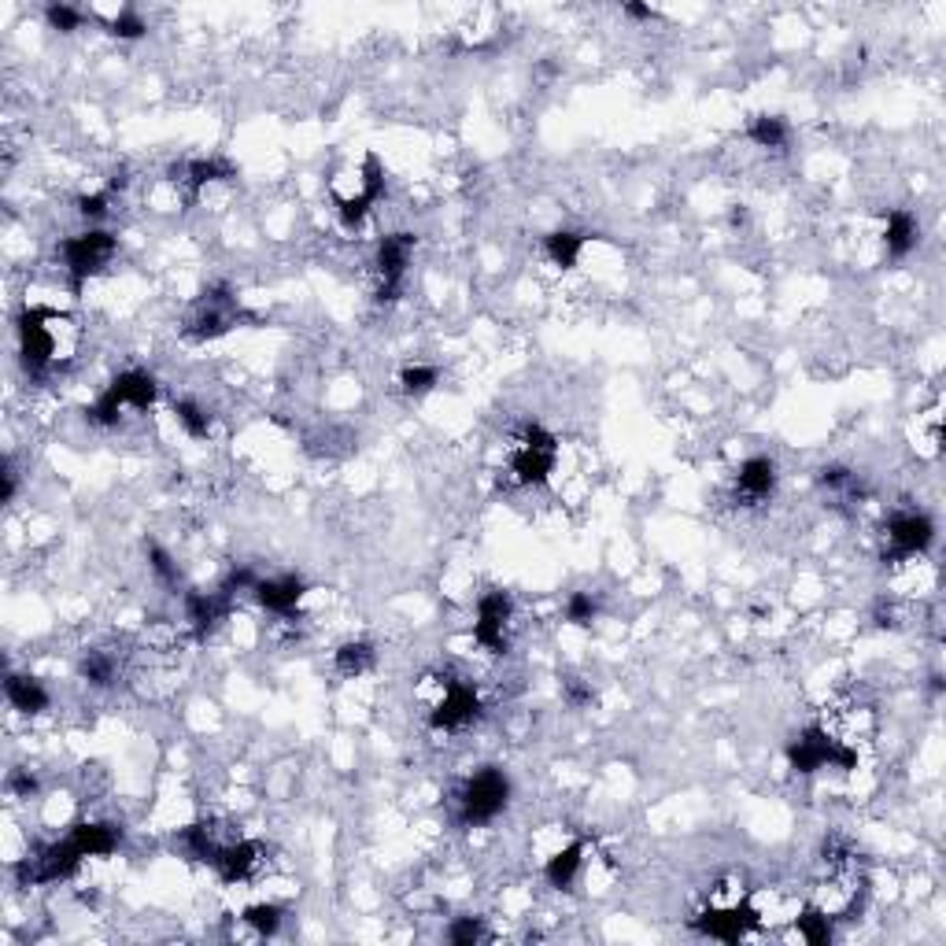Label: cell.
I'll use <instances>...</instances> for the list:
<instances>
[{
    "instance_id": "37",
    "label": "cell",
    "mask_w": 946,
    "mask_h": 946,
    "mask_svg": "<svg viewBox=\"0 0 946 946\" xmlns=\"http://www.w3.org/2000/svg\"><path fill=\"white\" fill-rule=\"evenodd\" d=\"M148 562H152V573H156V577H159L163 584H170V588L178 584V577H182V573H178L174 558H170L159 544H148Z\"/></svg>"
},
{
    "instance_id": "17",
    "label": "cell",
    "mask_w": 946,
    "mask_h": 946,
    "mask_svg": "<svg viewBox=\"0 0 946 946\" xmlns=\"http://www.w3.org/2000/svg\"><path fill=\"white\" fill-rule=\"evenodd\" d=\"M71 839L78 843L85 858H108L122 843V828L108 825V821H82L71 828Z\"/></svg>"
},
{
    "instance_id": "28",
    "label": "cell",
    "mask_w": 946,
    "mask_h": 946,
    "mask_svg": "<svg viewBox=\"0 0 946 946\" xmlns=\"http://www.w3.org/2000/svg\"><path fill=\"white\" fill-rule=\"evenodd\" d=\"M78 669H82V677L89 680V684H97V688L115 684V662H111V655H104V651H89V655H82Z\"/></svg>"
},
{
    "instance_id": "27",
    "label": "cell",
    "mask_w": 946,
    "mask_h": 946,
    "mask_svg": "<svg viewBox=\"0 0 946 946\" xmlns=\"http://www.w3.org/2000/svg\"><path fill=\"white\" fill-rule=\"evenodd\" d=\"M174 418H178V425H182L193 440H204L207 433H211V418H207L204 407L193 400H174Z\"/></svg>"
},
{
    "instance_id": "2",
    "label": "cell",
    "mask_w": 946,
    "mask_h": 946,
    "mask_svg": "<svg viewBox=\"0 0 946 946\" xmlns=\"http://www.w3.org/2000/svg\"><path fill=\"white\" fill-rule=\"evenodd\" d=\"M156 396H159L156 377L145 374V370H126V374H119L108 385V389L100 392V400L93 403L89 411H85V418H89L93 425H115V422H119L122 407L148 411V407L156 403Z\"/></svg>"
},
{
    "instance_id": "29",
    "label": "cell",
    "mask_w": 946,
    "mask_h": 946,
    "mask_svg": "<svg viewBox=\"0 0 946 946\" xmlns=\"http://www.w3.org/2000/svg\"><path fill=\"white\" fill-rule=\"evenodd\" d=\"M799 932H802V939L806 943H813V946H825V943H832V921H828V913H821V910H806L799 917Z\"/></svg>"
},
{
    "instance_id": "7",
    "label": "cell",
    "mask_w": 946,
    "mask_h": 946,
    "mask_svg": "<svg viewBox=\"0 0 946 946\" xmlns=\"http://www.w3.org/2000/svg\"><path fill=\"white\" fill-rule=\"evenodd\" d=\"M414 233H389V237H381V244H377V278H381V285H377V300H396L400 296V285L403 278H407V267H411V255H414Z\"/></svg>"
},
{
    "instance_id": "14",
    "label": "cell",
    "mask_w": 946,
    "mask_h": 946,
    "mask_svg": "<svg viewBox=\"0 0 946 946\" xmlns=\"http://www.w3.org/2000/svg\"><path fill=\"white\" fill-rule=\"evenodd\" d=\"M695 928L714 939H725V943H740L743 935L754 928V910L747 906H725V910H706L695 917Z\"/></svg>"
},
{
    "instance_id": "9",
    "label": "cell",
    "mask_w": 946,
    "mask_h": 946,
    "mask_svg": "<svg viewBox=\"0 0 946 946\" xmlns=\"http://www.w3.org/2000/svg\"><path fill=\"white\" fill-rule=\"evenodd\" d=\"M510 614H514V603H510L507 592L481 595V603H477V621H473V640L481 643V647H488L492 655H503V651H507Z\"/></svg>"
},
{
    "instance_id": "11",
    "label": "cell",
    "mask_w": 946,
    "mask_h": 946,
    "mask_svg": "<svg viewBox=\"0 0 946 946\" xmlns=\"http://www.w3.org/2000/svg\"><path fill=\"white\" fill-rule=\"evenodd\" d=\"M477 714H481L477 692H473L466 680H448V684H444V699H440V703L433 706V714H429V725L451 732V728H462V725H470V721H477Z\"/></svg>"
},
{
    "instance_id": "21",
    "label": "cell",
    "mask_w": 946,
    "mask_h": 946,
    "mask_svg": "<svg viewBox=\"0 0 946 946\" xmlns=\"http://www.w3.org/2000/svg\"><path fill=\"white\" fill-rule=\"evenodd\" d=\"M884 244H887V255H891V259H906V255L917 248V219H913L910 211H902V207L887 211Z\"/></svg>"
},
{
    "instance_id": "10",
    "label": "cell",
    "mask_w": 946,
    "mask_h": 946,
    "mask_svg": "<svg viewBox=\"0 0 946 946\" xmlns=\"http://www.w3.org/2000/svg\"><path fill=\"white\" fill-rule=\"evenodd\" d=\"M381 193H385V167H381V159L377 156H366L363 189H359V196H337L340 226H344V230H359L366 219V211H370V204H377Z\"/></svg>"
},
{
    "instance_id": "32",
    "label": "cell",
    "mask_w": 946,
    "mask_h": 946,
    "mask_svg": "<svg viewBox=\"0 0 946 946\" xmlns=\"http://www.w3.org/2000/svg\"><path fill=\"white\" fill-rule=\"evenodd\" d=\"M108 34L122 37V41H137V37L148 34V23L134 12V8H122V12L108 23Z\"/></svg>"
},
{
    "instance_id": "4",
    "label": "cell",
    "mask_w": 946,
    "mask_h": 946,
    "mask_svg": "<svg viewBox=\"0 0 946 946\" xmlns=\"http://www.w3.org/2000/svg\"><path fill=\"white\" fill-rule=\"evenodd\" d=\"M788 762L795 773L810 777L825 765H836V769H854L858 765V751H850L847 743L832 740V732H825L821 725H810L802 736H795L788 747Z\"/></svg>"
},
{
    "instance_id": "8",
    "label": "cell",
    "mask_w": 946,
    "mask_h": 946,
    "mask_svg": "<svg viewBox=\"0 0 946 946\" xmlns=\"http://www.w3.org/2000/svg\"><path fill=\"white\" fill-rule=\"evenodd\" d=\"M244 318V311L237 307V296H233L226 285H215V289L204 292V304H200V315L189 322V337L196 340H215L222 333H230L237 322Z\"/></svg>"
},
{
    "instance_id": "20",
    "label": "cell",
    "mask_w": 946,
    "mask_h": 946,
    "mask_svg": "<svg viewBox=\"0 0 946 946\" xmlns=\"http://www.w3.org/2000/svg\"><path fill=\"white\" fill-rule=\"evenodd\" d=\"M4 695H8V703H12L19 714H41V710H49L45 684L34 677H23V673H12V677L4 680Z\"/></svg>"
},
{
    "instance_id": "31",
    "label": "cell",
    "mask_w": 946,
    "mask_h": 946,
    "mask_svg": "<svg viewBox=\"0 0 946 946\" xmlns=\"http://www.w3.org/2000/svg\"><path fill=\"white\" fill-rule=\"evenodd\" d=\"M244 924H248V928H255L259 935H274L281 928V910H278V906H270V902L248 906V910H244Z\"/></svg>"
},
{
    "instance_id": "26",
    "label": "cell",
    "mask_w": 946,
    "mask_h": 946,
    "mask_svg": "<svg viewBox=\"0 0 946 946\" xmlns=\"http://www.w3.org/2000/svg\"><path fill=\"white\" fill-rule=\"evenodd\" d=\"M747 137H751L758 148H784L788 145L791 130L780 115H754L751 126H747Z\"/></svg>"
},
{
    "instance_id": "23",
    "label": "cell",
    "mask_w": 946,
    "mask_h": 946,
    "mask_svg": "<svg viewBox=\"0 0 946 946\" xmlns=\"http://www.w3.org/2000/svg\"><path fill=\"white\" fill-rule=\"evenodd\" d=\"M178 843H182V850L193 858V862H211L215 865V858H219V843H215V832H211V825H189L178 832Z\"/></svg>"
},
{
    "instance_id": "19",
    "label": "cell",
    "mask_w": 946,
    "mask_h": 946,
    "mask_svg": "<svg viewBox=\"0 0 946 946\" xmlns=\"http://www.w3.org/2000/svg\"><path fill=\"white\" fill-rule=\"evenodd\" d=\"M170 174H174V182H185L189 200H196L204 185L222 182V178H233V167L226 163V159L211 156V159H193V163H185V167H170Z\"/></svg>"
},
{
    "instance_id": "13",
    "label": "cell",
    "mask_w": 946,
    "mask_h": 946,
    "mask_svg": "<svg viewBox=\"0 0 946 946\" xmlns=\"http://www.w3.org/2000/svg\"><path fill=\"white\" fill-rule=\"evenodd\" d=\"M773 492H777V466H773V459L754 455V459L743 462L740 473H736V496L747 507H758L765 499H773Z\"/></svg>"
},
{
    "instance_id": "34",
    "label": "cell",
    "mask_w": 946,
    "mask_h": 946,
    "mask_svg": "<svg viewBox=\"0 0 946 946\" xmlns=\"http://www.w3.org/2000/svg\"><path fill=\"white\" fill-rule=\"evenodd\" d=\"M821 485H825L828 492H839V496H858V477L850 470H843V466H825V470H821Z\"/></svg>"
},
{
    "instance_id": "18",
    "label": "cell",
    "mask_w": 946,
    "mask_h": 946,
    "mask_svg": "<svg viewBox=\"0 0 946 946\" xmlns=\"http://www.w3.org/2000/svg\"><path fill=\"white\" fill-rule=\"evenodd\" d=\"M259 843H248V839H241V843H226V847L219 850V858H215V869H219V876L226 880V884H241V880H248V876L255 873V865H259Z\"/></svg>"
},
{
    "instance_id": "15",
    "label": "cell",
    "mask_w": 946,
    "mask_h": 946,
    "mask_svg": "<svg viewBox=\"0 0 946 946\" xmlns=\"http://www.w3.org/2000/svg\"><path fill=\"white\" fill-rule=\"evenodd\" d=\"M230 592H189L185 595V618L193 621V632L196 640H204L207 632L215 629L219 621H226V614H230Z\"/></svg>"
},
{
    "instance_id": "38",
    "label": "cell",
    "mask_w": 946,
    "mask_h": 946,
    "mask_svg": "<svg viewBox=\"0 0 946 946\" xmlns=\"http://www.w3.org/2000/svg\"><path fill=\"white\" fill-rule=\"evenodd\" d=\"M562 695H566V703L570 706H577V710H584V706H592L595 703V692L584 684V680H577V677H570L566 684H562Z\"/></svg>"
},
{
    "instance_id": "24",
    "label": "cell",
    "mask_w": 946,
    "mask_h": 946,
    "mask_svg": "<svg viewBox=\"0 0 946 946\" xmlns=\"http://www.w3.org/2000/svg\"><path fill=\"white\" fill-rule=\"evenodd\" d=\"M333 666H337L340 677H363L366 669L374 666V647L366 640H348L337 647L333 655Z\"/></svg>"
},
{
    "instance_id": "40",
    "label": "cell",
    "mask_w": 946,
    "mask_h": 946,
    "mask_svg": "<svg viewBox=\"0 0 946 946\" xmlns=\"http://www.w3.org/2000/svg\"><path fill=\"white\" fill-rule=\"evenodd\" d=\"M8 788L19 795V799H30L37 791V777L30 773V769H12V777H8Z\"/></svg>"
},
{
    "instance_id": "1",
    "label": "cell",
    "mask_w": 946,
    "mask_h": 946,
    "mask_svg": "<svg viewBox=\"0 0 946 946\" xmlns=\"http://www.w3.org/2000/svg\"><path fill=\"white\" fill-rule=\"evenodd\" d=\"M60 322L67 318L49 307H26L19 315V352H23L26 374L37 381L60 363V329H56Z\"/></svg>"
},
{
    "instance_id": "12",
    "label": "cell",
    "mask_w": 946,
    "mask_h": 946,
    "mask_svg": "<svg viewBox=\"0 0 946 946\" xmlns=\"http://www.w3.org/2000/svg\"><path fill=\"white\" fill-rule=\"evenodd\" d=\"M935 540V525L932 518H924V514H895L891 522H887V544H891V551H887V558H913L921 555V551H928Z\"/></svg>"
},
{
    "instance_id": "36",
    "label": "cell",
    "mask_w": 946,
    "mask_h": 946,
    "mask_svg": "<svg viewBox=\"0 0 946 946\" xmlns=\"http://www.w3.org/2000/svg\"><path fill=\"white\" fill-rule=\"evenodd\" d=\"M595 599L588 592H573L570 595V603H566V621L570 625H592L595 621Z\"/></svg>"
},
{
    "instance_id": "6",
    "label": "cell",
    "mask_w": 946,
    "mask_h": 946,
    "mask_svg": "<svg viewBox=\"0 0 946 946\" xmlns=\"http://www.w3.org/2000/svg\"><path fill=\"white\" fill-rule=\"evenodd\" d=\"M115 248H119V241L108 230H89L63 241V263H67V274H71V289L82 292L85 281L93 278L100 267H108Z\"/></svg>"
},
{
    "instance_id": "30",
    "label": "cell",
    "mask_w": 946,
    "mask_h": 946,
    "mask_svg": "<svg viewBox=\"0 0 946 946\" xmlns=\"http://www.w3.org/2000/svg\"><path fill=\"white\" fill-rule=\"evenodd\" d=\"M437 381H440L437 366H407L400 374V389L407 392V396H425Z\"/></svg>"
},
{
    "instance_id": "5",
    "label": "cell",
    "mask_w": 946,
    "mask_h": 946,
    "mask_svg": "<svg viewBox=\"0 0 946 946\" xmlns=\"http://www.w3.org/2000/svg\"><path fill=\"white\" fill-rule=\"evenodd\" d=\"M558 440L547 433L540 422H522L518 429V448L510 459V470L518 473L522 485H544L547 473L555 470Z\"/></svg>"
},
{
    "instance_id": "16",
    "label": "cell",
    "mask_w": 946,
    "mask_h": 946,
    "mask_svg": "<svg viewBox=\"0 0 946 946\" xmlns=\"http://www.w3.org/2000/svg\"><path fill=\"white\" fill-rule=\"evenodd\" d=\"M255 599H259V607L270 610V614H285L289 618L292 610L300 607V599L307 595V581L304 577H296V573H289V577H278V581H259L252 588Z\"/></svg>"
},
{
    "instance_id": "42",
    "label": "cell",
    "mask_w": 946,
    "mask_h": 946,
    "mask_svg": "<svg viewBox=\"0 0 946 946\" xmlns=\"http://www.w3.org/2000/svg\"><path fill=\"white\" fill-rule=\"evenodd\" d=\"M0 499H4V503H12V499H15V470H12V459H4V466H0Z\"/></svg>"
},
{
    "instance_id": "39",
    "label": "cell",
    "mask_w": 946,
    "mask_h": 946,
    "mask_svg": "<svg viewBox=\"0 0 946 946\" xmlns=\"http://www.w3.org/2000/svg\"><path fill=\"white\" fill-rule=\"evenodd\" d=\"M108 200H111L108 189L93 196H82V200H78V215H82V219H104V215H108Z\"/></svg>"
},
{
    "instance_id": "22",
    "label": "cell",
    "mask_w": 946,
    "mask_h": 946,
    "mask_svg": "<svg viewBox=\"0 0 946 946\" xmlns=\"http://www.w3.org/2000/svg\"><path fill=\"white\" fill-rule=\"evenodd\" d=\"M581 862H584V843H570L566 850H558L555 858L544 865L547 884L558 887V891L573 887V880H577V873H581Z\"/></svg>"
},
{
    "instance_id": "33",
    "label": "cell",
    "mask_w": 946,
    "mask_h": 946,
    "mask_svg": "<svg viewBox=\"0 0 946 946\" xmlns=\"http://www.w3.org/2000/svg\"><path fill=\"white\" fill-rule=\"evenodd\" d=\"M45 19H49V26L60 30V34H74V30L85 23V15L78 12V8H71V4H49V8H45Z\"/></svg>"
},
{
    "instance_id": "3",
    "label": "cell",
    "mask_w": 946,
    "mask_h": 946,
    "mask_svg": "<svg viewBox=\"0 0 946 946\" xmlns=\"http://www.w3.org/2000/svg\"><path fill=\"white\" fill-rule=\"evenodd\" d=\"M510 802V780L503 769L496 765H485L477 777L466 780V788L459 795V821L462 825L481 828L488 821H496L499 813L507 810Z\"/></svg>"
},
{
    "instance_id": "41",
    "label": "cell",
    "mask_w": 946,
    "mask_h": 946,
    "mask_svg": "<svg viewBox=\"0 0 946 946\" xmlns=\"http://www.w3.org/2000/svg\"><path fill=\"white\" fill-rule=\"evenodd\" d=\"M259 584V577H255L248 566H237V570H230V577H226V584H222V592H241V588H255Z\"/></svg>"
},
{
    "instance_id": "44",
    "label": "cell",
    "mask_w": 946,
    "mask_h": 946,
    "mask_svg": "<svg viewBox=\"0 0 946 946\" xmlns=\"http://www.w3.org/2000/svg\"><path fill=\"white\" fill-rule=\"evenodd\" d=\"M728 219H732V226H743V222H747V207L736 204V207H732V215H728Z\"/></svg>"
},
{
    "instance_id": "43",
    "label": "cell",
    "mask_w": 946,
    "mask_h": 946,
    "mask_svg": "<svg viewBox=\"0 0 946 946\" xmlns=\"http://www.w3.org/2000/svg\"><path fill=\"white\" fill-rule=\"evenodd\" d=\"M625 15H629V19H640V23H651V19H655V8H651V4H625Z\"/></svg>"
},
{
    "instance_id": "35",
    "label": "cell",
    "mask_w": 946,
    "mask_h": 946,
    "mask_svg": "<svg viewBox=\"0 0 946 946\" xmlns=\"http://www.w3.org/2000/svg\"><path fill=\"white\" fill-rule=\"evenodd\" d=\"M448 939L455 946H473L485 939V924H481V917H459V921L451 924Z\"/></svg>"
},
{
    "instance_id": "25",
    "label": "cell",
    "mask_w": 946,
    "mask_h": 946,
    "mask_svg": "<svg viewBox=\"0 0 946 946\" xmlns=\"http://www.w3.org/2000/svg\"><path fill=\"white\" fill-rule=\"evenodd\" d=\"M584 244H588V237H584V233L558 230V233H551V237H547L544 248H547V255H551V263H555V267L573 270V267H577V259H581V252H584Z\"/></svg>"
}]
</instances>
